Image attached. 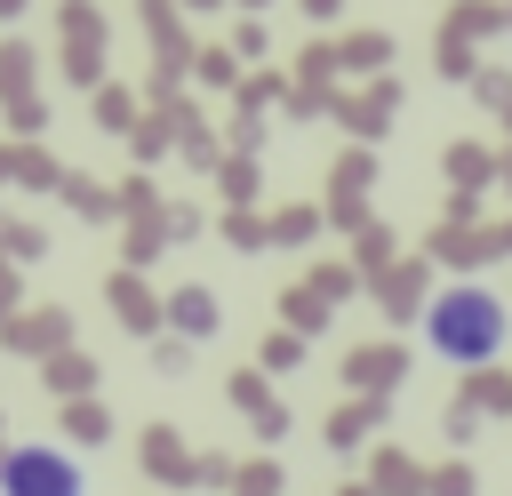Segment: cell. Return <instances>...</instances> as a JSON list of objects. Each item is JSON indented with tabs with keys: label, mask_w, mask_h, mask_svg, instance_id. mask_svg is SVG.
Wrapping results in <instances>:
<instances>
[{
	"label": "cell",
	"mask_w": 512,
	"mask_h": 496,
	"mask_svg": "<svg viewBox=\"0 0 512 496\" xmlns=\"http://www.w3.org/2000/svg\"><path fill=\"white\" fill-rule=\"evenodd\" d=\"M424 344H432L440 360H456V368H480V360H496V352L512 344V312H504V296L456 280V288H440V296L424 304Z\"/></svg>",
	"instance_id": "1"
},
{
	"label": "cell",
	"mask_w": 512,
	"mask_h": 496,
	"mask_svg": "<svg viewBox=\"0 0 512 496\" xmlns=\"http://www.w3.org/2000/svg\"><path fill=\"white\" fill-rule=\"evenodd\" d=\"M0 480H8V488H80V472H72V464H56L48 448H32L24 464H8Z\"/></svg>",
	"instance_id": "2"
}]
</instances>
